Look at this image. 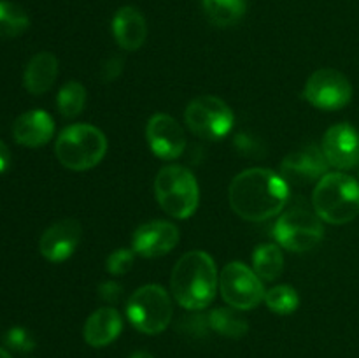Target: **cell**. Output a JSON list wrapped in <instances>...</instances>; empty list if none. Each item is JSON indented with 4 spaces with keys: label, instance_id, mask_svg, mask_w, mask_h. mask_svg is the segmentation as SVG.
I'll list each match as a JSON object with an SVG mask.
<instances>
[{
    "label": "cell",
    "instance_id": "cell-1",
    "mask_svg": "<svg viewBox=\"0 0 359 358\" xmlns=\"http://www.w3.org/2000/svg\"><path fill=\"white\" fill-rule=\"evenodd\" d=\"M290 199V185L270 168H248L231 181L228 200L242 220L266 221L277 216Z\"/></svg>",
    "mask_w": 359,
    "mask_h": 358
},
{
    "label": "cell",
    "instance_id": "cell-2",
    "mask_svg": "<svg viewBox=\"0 0 359 358\" xmlns=\"http://www.w3.org/2000/svg\"><path fill=\"white\" fill-rule=\"evenodd\" d=\"M170 290L175 302L188 311H202L219 290L216 262L205 251H188L175 263L170 276Z\"/></svg>",
    "mask_w": 359,
    "mask_h": 358
},
{
    "label": "cell",
    "instance_id": "cell-3",
    "mask_svg": "<svg viewBox=\"0 0 359 358\" xmlns=\"http://www.w3.org/2000/svg\"><path fill=\"white\" fill-rule=\"evenodd\" d=\"M312 206L326 223H349L359 214V183L346 172H328L316 183Z\"/></svg>",
    "mask_w": 359,
    "mask_h": 358
},
{
    "label": "cell",
    "instance_id": "cell-4",
    "mask_svg": "<svg viewBox=\"0 0 359 358\" xmlns=\"http://www.w3.org/2000/svg\"><path fill=\"white\" fill-rule=\"evenodd\" d=\"M107 153V137L88 123H74L62 130L55 142V154L63 167L83 172L97 167Z\"/></svg>",
    "mask_w": 359,
    "mask_h": 358
},
{
    "label": "cell",
    "instance_id": "cell-5",
    "mask_svg": "<svg viewBox=\"0 0 359 358\" xmlns=\"http://www.w3.org/2000/svg\"><path fill=\"white\" fill-rule=\"evenodd\" d=\"M154 195L168 216L186 220L198 207L200 188L195 174L182 165H167L154 179Z\"/></svg>",
    "mask_w": 359,
    "mask_h": 358
},
{
    "label": "cell",
    "instance_id": "cell-6",
    "mask_svg": "<svg viewBox=\"0 0 359 358\" xmlns=\"http://www.w3.org/2000/svg\"><path fill=\"white\" fill-rule=\"evenodd\" d=\"M172 314V298L160 284H144L126 300V318L133 329L146 336L163 332L170 325Z\"/></svg>",
    "mask_w": 359,
    "mask_h": 358
},
{
    "label": "cell",
    "instance_id": "cell-7",
    "mask_svg": "<svg viewBox=\"0 0 359 358\" xmlns=\"http://www.w3.org/2000/svg\"><path fill=\"white\" fill-rule=\"evenodd\" d=\"M184 121L195 135L207 140H219L231 132L235 116L223 98L202 95L188 104Z\"/></svg>",
    "mask_w": 359,
    "mask_h": 358
},
{
    "label": "cell",
    "instance_id": "cell-8",
    "mask_svg": "<svg viewBox=\"0 0 359 358\" xmlns=\"http://www.w3.org/2000/svg\"><path fill=\"white\" fill-rule=\"evenodd\" d=\"M321 218L307 209H291L279 216L273 227V239L280 248L293 253H304L323 241Z\"/></svg>",
    "mask_w": 359,
    "mask_h": 358
},
{
    "label": "cell",
    "instance_id": "cell-9",
    "mask_svg": "<svg viewBox=\"0 0 359 358\" xmlns=\"http://www.w3.org/2000/svg\"><path fill=\"white\" fill-rule=\"evenodd\" d=\"M219 293L230 307L238 311L255 309L265 300L263 281L242 262H230L219 274Z\"/></svg>",
    "mask_w": 359,
    "mask_h": 358
},
{
    "label": "cell",
    "instance_id": "cell-10",
    "mask_svg": "<svg viewBox=\"0 0 359 358\" xmlns=\"http://www.w3.org/2000/svg\"><path fill=\"white\" fill-rule=\"evenodd\" d=\"M304 98L323 111H337L346 107L353 98V84L340 70L319 69L304 86Z\"/></svg>",
    "mask_w": 359,
    "mask_h": 358
},
{
    "label": "cell",
    "instance_id": "cell-11",
    "mask_svg": "<svg viewBox=\"0 0 359 358\" xmlns=\"http://www.w3.org/2000/svg\"><path fill=\"white\" fill-rule=\"evenodd\" d=\"M328 167L330 164L321 147L309 144L284 158L280 164V175L290 186H307L328 174Z\"/></svg>",
    "mask_w": 359,
    "mask_h": 358
},
{
    "label": "cell",
    "instance_id": "cell-12",
    "mask_svg": "<svg viewBox=\"0 0 359 358\" xmlns=\"http://www.w3.org/2000/svg\"><path fill=\"white\" fill-rule=\"evenodd\" d=\"M321 150L330 167L340 172L354 168L359 164V132L349 123H339L326 130Z\"/></svg>",
    "mask_w": 359,
    "mask_h": 358
},
{
    "label": "cell",
    "instance_id": "cell-13",
    "mask_svg": "<svg viewBox=\"0 0 359 358\" xmlns=\"http://www.w3.org/2000/svg\"><path fill=\"white\" fill-rule=\"evenodd\" d=\"M146 139L151 151L161 160H175L184 153V130L177 119L163 112H158L149 118L146 126Z\"/></svg>",
    "mask_w": 359,
    "mask_h": 358
},
{
    "label": "cell",
    "instance_id": "cell-14",
    "mask_svg": "<svg viewBox=\"0 0 359 358\" xmlns=\"http://www.w3.org/2000/svg\"><path fill=\"white\" fill-rule=\"evenodd\" d=\"M179 239L181 232L174 223L154 220L137 228L132 239V248L144 258H158L170 253L179 244Z\"/></svg>",
    "mask_w": 359,
    "mask_h": 358
},
{
    "label": "cell",
    "instance_id": "cell-15",
    "mask_svg": "<svg viewBox=\"0 0 359 358\" xmlns=\"http://www.w3.org/2000/svg\"><path fill=\"white\" fill-rule=\"evenodd\" d=\"M83 228L77 220H60L44 230L39 241V251L48 262L60 263L74 255L81 242Z\"/></svg>",
    "mask_w": 359,
    "mask_h": 358
},
{
    "label": "cell",
    "instance_id": "cell-16",
    "mask_svg": "<svg viewBox=\"0 0 359 358\" xmlns=\"http://www.w3.org/2000/svg\"><path fill=\"white\" fill-rule=\"evenodd\" d=\"M55 121L51 114L42 109H32L18 116L13 125V137L25 147H41L51 140Z\"/></svg>",
    "mask_w": 359,
    "mask_h": 358
},
{
    "label": "cell",
    "instance_id": "cell-17",
    "mask_svg": "<svg viewBox=\"0 0 359 358\" xmlns=\"http://www.w3.org/2000/svg\"><path fill=\"white\" fill-rule=\"evenodd\" d=\"M112 34L116 42L125 51L142 48L147 37V23L144 14L133 6H123L112 18Z\"/></svg>",
    "mask_w": 359,
    "mask_h": 358
},
{
    "label": "cell",
    "instance_id": "cell-18",
    "mask_svg": "<svg viewBox=\"0 0 359 358\" xmlns=\"http://www.w3.org/2000/svg\"><path fill=\"white\" fill-rule=\"evenodd\" d=\"M123 330V318L118 309L105 305L88 316L84 323V340L91 347H105L114 343Z\"/></svg>",
    "mask_w": 359,
    "mask_h": 358
},
{
    "label": "cell",
    "instance_id": "cell-19",
    "mask_svg": "<svg viewBox=\"0 0 359 358\" xmlns=\"http://www.w3.org/2000/svg\"><path fill=\"white\" fill-rule=\"evenodd\" d=\"M56 76H58V60L53 53L42 51L32 56L25 67L23 84L28 93L44 95L53 88Z\"/></svg>",
    "mask_w": 359,
    "mask_h": 358
},
{
    "label": "cell",
    "instance_id": "cell-20",
    "mask_svg": "<svg viewBox=\"0 0 359 358\" xmlns=\"http://www.w3.org/2000/svg\"><path fill=\"white\" fill-rule=\"evenodd\" d=\"M209 326L214 332L230 339H241L249 332V323L233 307H216L209 312Z\"/></svg>",
    "mask_w": 359,
    "mask_h": 358
},
{
    "label": "cell",
    "instance_id": "cell-21",
    "mask_svg": "<svg viewBox=\"0 0 359 358\" xmlns=\"http://www.w3.org/2000/svg\"><path fill=\"white\" fill-rule=\"evenodd\" d=\"M284 255L279 244H259L252 253V270L262 281H273L283 274Z\"/></svg>",
    "mask_w": 359,
    "mask_h": 358
},
{
    "label": "cell",
    "instance_id": "cell-22",
    "mask_svg": "<svg viewBox=\"0 0 359 358\" xmlns=\"http://www.w3.org/2000/svg\"><path fill=\"white\" fill-rule=\"evenodd\" d=\"M207 18L216 27H231L244 18L248 2L245 0H202Z\"/></svg>",
    "mask_w": 359,
    "mask_h": 358
},
{
    "label": "cell",
    "instance_id": "cell-23",
    "mask_svg": "<svg viewBox=\"0 0 359 358\" xmlns=\"http://www.w3.org/2000/svg\"><path fill=\"white\" fill-rule=\"evenodd\" d=\"M30 27L27 11L9 0H0V39H13Z\"/></svg>",
    "mask_w": 359,
    "mask_h": 358
},
{
    "label": "cell",
    "instance_id": "cell-24",
    "mask_svg": "<svg viewBox=\"0 0 359 358\" xmlns=\"http://www.w3.org/2000/svg\"><path fill=\"white\" fill-rule=\"evenodd\" d=\"M86 105V88L77 81H69L56 95V107L63 118H76Z\"/></svg>",
    "mask_w": 359,
    "mask_h": 358
},
{
    "label": "cell",
    "instance_id": "cell-25",
    "mask_svg": "<svg viewBox=\"0 0 359 358\" xmlns=\"http://www.w3.org/2000/svg\"><path fill=\"white\" fill-rule=\"evenodd\" d=\"M265 304L276 314H291L300 305V297L293 286L279 284L265 291Z\"/></svg>",
    "mask_w": 359,
    "mask_h": 358
},
{
    "label": "cell",
    "instance_id": "cell-26",
    "mask_svg": "<svg viewBox=\"0 0 359 358\" xmlns=\"http://www.w3.org/2000/svg\"><path fill=\"white\" fill-rule=\"evenodd\" d=\"M133 262H135V251L126 248H118L107 256V260H105V269L112 276H123V274H126L132 269Z\"/></svg>",
    "mask_w": 359,
    "mask_h": 358
},
{
    "label": "cell",
    "instance_id": "cell-27",
    "mask_svg": "<svg viewBox=\"0 0 359 358\" xmlns=\"http://www.w3.org/2000/svg\"><path fill=\"white\" fill-rule=\"evenodd\" d=\"M4 343L7 347H11L13 351L18 353H28L35 347V339L32 337V333L28 332L23 326H14L4 337Z\"/></svg>",
    "mask_w": 359,
    "mask_h": 358
},
{
    "label": "cell",
    "instance_id": "cell-28",
    "mask_svg": "<svg viewBox=\"0 0 359 358\" xmlns=\"http://www.w3.org/2000/svg\"><path fill=\"white\" fill-rule=\"evenodd\" d=\"M119 293H121V286L114 281H107V283L100 284V288H98V295L107 302H114L119 297Z\"/></svg>",
    "mask_w": 359,
    "mask_h": 358
},
{
    "label": "cell",
    "instance_id": "cell-29",
    "mask_svg": "<svg viewBox=\"0 0 359 358\" xmlns=\"http://www.w3.org/2000/svg\"><path fill=\"white\" fill-rule=\"evenodd\" d=\"M121 74V60L119 58H111L102 69V77L105 81H112Z\"/></svg>",
    "mask_w": 359,
    "mask_h": 358
},
{
    "label": "cell",
    "instance_id": "cell-30",
    "mask_svg": "<svg viewBox=\"0 0 359 358\" xmlns=\"http://www.w3.org/2000/svg\"><path fill=\"white\" fill-rule=\"evenodd\" d=\"M11 165V151L7 144L0 139V174L6 172Z\"/></svg>",
    "mask_w": 359,
    "mask_h": 358
},
{
    "label": "cell",
    "instance_id": "cell-31",
    "mask_svg": "<svg viewBox=\"0 0 359 358\" xmlns=\"http://www.w3.org/2000/svg\"><path fill=\"white\" fill-rule=\"evenodd\" d=\"M128 358H153V354H149L147 351H135V353L130 354Z\"/></svg>",
    "mask_w": 359,
    "mask_h": 358
},
{
    "label": "cell",
    "instance_id": "cell-32",
    "mask_svg": "<svg viewBox=\"0 0 359 358\" xmlns=\"http://www.w3.org/2000/svg\"><path fill=\"white\" fill-rule=\"evenodd\" d=\"M0 358H13V357H11L9 351L4 350V347H0Z\"/></svg>",
    "mask_w": 359,
    "mask_h": 358
}]
</instances>
